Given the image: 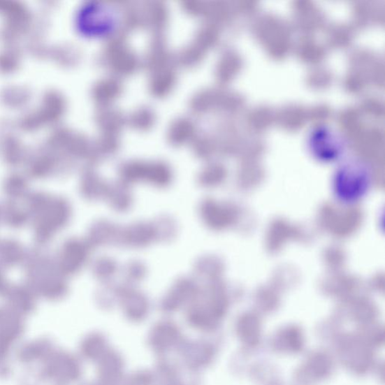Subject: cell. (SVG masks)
<instances>
[{
	"label": "cell",
	"mask_w": 385,
	"mask_h": 385,
	"mask_svg": "<svg viewBox=\"0 0 385 385\" xmlns=\"http://www.w3.org/2000/svg\"><path fill=\"white\" fill-rule=\"evenodd\" d=\"M305 145L314 159L325 164L340 162L348 149L344 136L327 124L312 127L307 135Z\"/></svg>",
	"instance_id": "obj_2"
},
{
	"label": "cell",
	"mask_w": 385,
	"mask_h": 385,
	"mask_svg": "<svg viewBox=\"0 0 385 385\" xmlns=\"http://www.w3.org/2000/svg\"><path fill=\"white\" fill-rule=\"evenodd\" d=\"M331 179L333 198L344 206L357 205L367 198L373 185L371 166L360 157L341 161Z\"/></svg>",
	"instance_id": "obj_1"
}]
</instances>
